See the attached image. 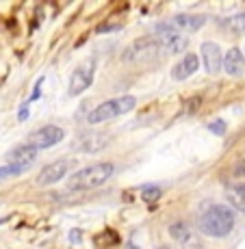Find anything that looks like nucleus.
<instances>
[{"label":"nucleus","mask_w":245,"mask_h":249,"mask_svg":"<svg viewBox=\"0 0 245 249\" xmlns=\"http://www.w3.org/2000/svg\"><path fill=\"white\" fill-rule=\"evenodd\" d=\"M198 230L206 236L224 238L234 230V213L232 208L222 204H208L198 210Z\"/></svg>","instance_id":"obj_1"},{"label":"nucleus","mask_w":245,"mask_h":249,"mask_svg":"<svg viewBox=\"0 0 245 249\" xmlns=\"http://www.w3.org/2000/svg\"><path fill=\"white\" fill-rule=\"evenodd\" d=\"M113 162H95V165L83 167L80 171H76L67 178V189H94V186L104 184L113 176Z\"/></svg>","instance_id":"obj_2"},{"label":"nucleus","mask_w":245,"mask_h":249,"mask_svg":"<svg viewBox=\"0 0 245 249\" xmlns=\"http://www.w3.org/2000/svg\"><path fill=\"white\" fill-rule=\"evenodd\" d=\"M134 107H137V98H132V95H122V98L107 100V102L98 104V107H95L94 111L87 115V122H89V124L111 122V119L119 117V115L131 113Z\"/></svg>","instance_id":"obj_3"},{"label":"nucleus","mask_w":245,"mask_h":249,"mask_svg":"<svg viewBox=\"0 0 245 249\" xmlns=\"http://www.w3.org/2000/svg\"><path fill=\"white\" fill-rule=\"evenodd\" d=\"M154 39L158 41V46H161L165 52H170V54H178V52H182L187 48V44H189L185 33H180L178 28H174L170 22L156 24Z\"/></svg>","instance_id":"obj_4"},{"label":"nucleus","mask_w":245,"mask_h":249,"mask_svg":"<svg viewBox=\"0 0 245 249\" xmlns=\"http://www.w3.org/2000/svg\"><path fill=\"white\" fill-rule=\"evenodd\" d=\"M163 48L158 46L154 37H141V39L132 41L124 52V61H137V63H146V61L158 59Z\"/></svg>","instance_id":"obj_5"},{"label":"nucleus","mask_w":245,"mask_h":249,"mask_svg":"<svg viewBox=\"0 0 245 249\" xmlns=\"http://www.w3.org/2000/svg\"><path fill=\"white\" fill-rule=\"evenodd\" d=\"M76 167L74 159H59L55 162H48L44 169L37 174V184L39 186H52L57 182H61L67 174H72V169Z\"/></svg>","instance_id":"obj_6"},{"label":"nucleus","mask_w":245,"mask_h":249,"mask_svg":"<svg viewBox=\"0 0 245 249\" xmlns=\"http://www.w3.org/2000/svg\"><path fill=\"white\" fill-rule=\"evenodd\" d=\"M65 137L63 128L61 126H55V124H48V126L39 128V130H35L31 137H28L26 145H31L33 150H46V147H52L57 145V143H61Z\"/></svg>","instance_id":"obj_7"},{"label":"nucleus","mask_w":245,"mask_h":249,"mask_svg":"<svg viewBox=\"0 0 245 249\" xmlns=\"http://www.w3.org/2000/svg\"><path fill=\"white\" fill-rule=\"evenodd\" d=\"M94 71H95V61L91 59L87 63L78 65V68L74 70V74H72L70 78V89H67V93L70 95H80L83 91H87L91 87V83H94Z\"/></svg>","instance_id":"obj_8"},{"label":"nucleus","mask_w":245,"mask_h":249,"mask_svg":"<svg viewBox=\"0 0 245 249\" xmlns=\"http://www.w3.org/2000/svg\"><path fill=\"white\" fill-rule=\"evenodd\" d=\"M170 234L176 243L182 247V249H202V241L200 236L195 234V230L185 221H178V223H171L170 226Z\"/></svg>","instance_id":"obj_9"},{"label":"nucleus","mask_w":245,"mask_h":249,"mask_svg":"<svg viewBox=\"0 0 245 249\" xmlns=\"http://www.w3.org/2000/svg\"><path fill=\"white\" fill-rule=\"evenodd\" d=\"M202 61H204V68L208 74H217L224 63V54L219 50V46L213 44V41H204L202 44Z\"/></svg>","instance_id":"obj_10"},{"label":"nucleus","mask_w":245,"mask_h":249,"mask_svg":"<svg viewBox=\"0 0 245 249\" xmlns=\"http://www.w3.org/2000/svg\"><path fill=\"white\" fill-rule=\"evenodd\" d=\"M222 68H224L226 74H230V76H241L243 70H245V56H243V52L239 50V48H230V50L224 54Z\"/></svg>","instance_id":"obj_11"},{"label":"nucleus","mask_w":245,"mask_h":249,"mask_svg":"<svg viewBox=\"0 0 245 249\" xmlns=\"http://www.w3.org/2000/svg\"><path fill=\"white\" fill-rule=\"evenodd\" d=\"M198 65H200V56L189 52V54L182 56L180 63H176V68L171 70V76H174L176 80H187L189 76H193L195 71H198Z\"/></svg>","instance_id":"obj_12"},{"label":"nucleus","mask_w":245,"mask_h":249,"mask_svg":"<svg viewBox=\"0 0 245 249\" xmlns=\"http://www.w3.org/2000/svg\"><path fill=\"white\" fill-rule=\"evenodd\" d=\"M170 24L174 28H178L180 33H189V31H198L206 24L204 16H189V13H178L170 20Z\"/></svg>","instance_id":"obj_13"},{"label":"nucleus","mask_w":245,"mask_h":249,"mask_svg":"<svg viewBox=\"0 0 245 249\" xmlns=\"http://www.w3.org/2000/svg\"><path fill=\"white\" fill-rule=\"evenodd\" d=\"M35 159H37V152L33 150L31 145H26V143L7 152V165H13V162H26V165H33Z\"/></svg>","instance_id":"obj_14"},{"label":"nucleus","mask_w":245,"mask_h":249,"mask_svg":"<svg viewBox=\"0 0 245 249\" xmlns=\"http://www.w3.org/2000/svg\"><path fill=\"white\" fill-rule=\"evenodd\" d=\"M226 199L232 208H237L239 213L245 214V182L243 184H232L226 189Z\"/></svg>","instance_id":"obj_15"},{"label":"nucleus","mask_w":245,"mask_h":249,"mask_svg":"<svg viewBox=\"0 0 245 249\" xmlns=\"http://www.w3.org/2000/svg\"><path fill=\"white\" fill-rule=\"evenodd\" d=\"M219 26L232 33V35H241V33H245V13H234V16L224 18V20H219Z\"/></svg>","instance_id":"obj_16"},{"label":"nucleus","mask_w":245,"mask_h":249,"mask_svg":"<svg viewBox=\"0 0 245 249\" xmlns=\"http://www.w3.org/2000/svg\"><path fill=\"white\" fill-rule=\"evenodd\" d=\"M26 169H31V165L26 162H13V165H4L0 167V184L9 178H16V176H22Z\"/></svg>","instance_id":"obj_17"},{"label":"nucleus","mask_w":245,"mask_h":249,"mask_svg":"<svg viewBox=\"0 0 245 249\" xmlns=\"http://www.w3.org/2000/svg\"><path fill=\"white\" fill-rule=\"evenodd\" d=\"M161 197V189L158 186H143L141 189V199L143 202H148V204H152V202H156V199Z\"/></svg>","instance_id":"obj_18"},{"label":"nucleus","mask_w":245,"mask_h":249,"mask_svg":"<svg viewBox=\"0 0 245 249\" xmlns=\"http://www.w3.org/2000/svg\"><path fill=\"white\" fill-rule=\"evenodd\" d=\"M208 130L213 132V135H224V132H226V122H222V119H217V122L208 124Z\"/></svg>","instance_id":"obj_19"},{"label":"nucleus","mask_w":245,"mask_h":249,"mask_svg":"<svg viewBox=\"0 0 245 249\" xmlns=\"http://www.w3.org/2000/svg\"><path fill=\"white\" fill-rule=\"evenodd\" d=\"M18 117H20V119H26V117H28V102L22 107V111H20V115H18Z\"/></svg>","instance_id":"obj_20"},{"label":"nucleus","mask_w":245,"mask_h":249,"mask_svg":"<svg viewBox=\"0 0 245 249\" xmlns=\"http://www.w3.org/2000/svg\"><path fill=\"white\" fill-rule=\"evenodd\" d=\"M39 85H41V80L37 83V87H35V91H33V95H31V100H37L41 95V89H39Z\"/></svg>","instance_id":"obj_21"},{"label":"nucleus","mask_w":245,"mask_h":249,"mask_svg":"<svg viewBox=\"0 0 245 249\" xmlns=\"http://www.w3.org/2000/svg\"><path fill=\"white\" fill-rule=\"evenodd\" d=\"M124 249H141V247H137V245H134V243L131 241V243H126V245H124Z\"/></svg>","instance_id":"obj_22"}]
</instances>
